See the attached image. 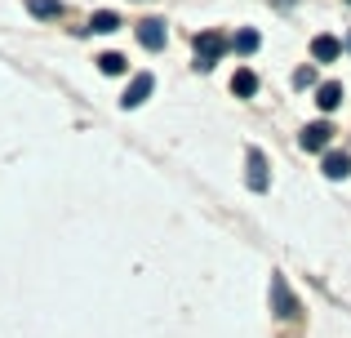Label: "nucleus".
<instances>
[{"label": "nucleus", "mask_w": 351, "mask_h": 338, "mask_svg": "<svg viewBox=\"0 0 351 338\" xmlns=\"http://www.w3.org/2000/svg\"><path fill=\"white\" fill-rule=\"evenodd\" d=\"M223 53H227V40L218 32H200L196 36V71H214Z\"/></svg>", "instance_id": "1"}, {"label": "nucleus", "mask_w": 351, "mask_h": 338, "mask_svg": "<svg viewBox=\"0 0 351 338\" xmlns=\"http://www.w3.org/2000/svg\"><path fill=\"white\" fill-rule=\"evenodd\" d=\"M152 89H156L152 71H143V76H134V80H129V89L120 94V107H125V112H134V107H143L147 98H152Z\"/></svg>", "instance_id": "2"}, {"label": "nucleus", "mask_w": 351, "mask_h": 338, "mask_svg": "<svg viewBox=\"0 0 351 338\" xmlns=\"http://www.w3.org/2000/svg\"><path fill=\"white\" fill-rule=\"evenodd\" d=\"M271 307H276V316H280V321H293V316H298V298L289 294L285 276H276V280H271Z\"/></svg>", "instance_id": "3"}, {"label": "nucleus", "mask_w": 351, "mask_h": 338, "mask_svg": "<svg viewBox=\"0 0 351 338\" xmlns=\"http://www.w3.org/2000/svg\"><path fill=\"white\" fill-rule=\"evenodd\" d=\"M245 182H249V187H254V191H267V187H271V169H267V156H263V152H249V173H245Z\"/></svg>", "instance_id": "4"}, {"label": "nucleus", "mask_w": 351, "mask_h": 338, "mask_svg": "<svg viewBox=\"0 0 351 338\" xmlns=\"http://www.w3.org/2000/svg\"><path fill=\"white\" fill-rule=\"evenodd\" d=\"M329 138H334V125H329V121H311L307 130H302V147H307V152H325Z\"/></svg>", "instance_id": "5"}, {"label": "nucleus", "mask_w": 351, "mask_h": 338, "mask_svg": "<svg viewBox=\"0 0 351 338\" xmlns=\"http://www.w3.org/2000/svg\"><path fill=\"white\" fill-rule=\"evenodd\" d=\"M138 45H143V49H165V23L160 18H147V23H138Z\"/></svg>", "instance_id": "6"}, {"label": "nucleus", "mask_w": 351, "mask_h": 338, "mask_svg": "<svg viewBox=\"0 0 351 338\" xmlns=\"http://www.w3.org/2000/svg\"><path fill=\"white\" fill-rule=\"evenodd\" d=\"M338 53H343V40H338V36H316V40H311V58L316 62H334Z\"/></svg>", "instance_id": "7"}, {"label": "nucleus", "mask_w": 351, "mask_h": 338, "mask_svg": "<svg viewBox=\"0 0 351 338\" xmlns=\"http://www.w3.org/2000/svg\"><path fill=\"white\" fill-rule=\"evenodd\" d=\"M320 169H325V178H347L351 173V156L347 152H325V160H320Z\"/></svg>", "instance_id": "8"}, {"label": "nucleus", "mask_w": 351, "mask_h": 338, "mask_svg": "<svg viewBox=\"0 0 351 338\" xmlns=\"http://www.w3.org/2000/svg\"><path fill=\"white\" fill-rule=\"evenodd\" d=\"M316 103H320V112H334V107L343 103V85H338V80H325V85L316 89Z\"/></svg>", "instance_id": "9"}, {"label": "nucleus", "mask_w": 351, "mask_h": 338, "mask_svg": "<svg viewBox=\"0 0 351 338\" xmlns=\"http://www.w3.org/2000/svg\"><path fill=\"white\" fill-rule=\"evenodd\" d=\"M232 94H236V98H254V94H258V76H254L249 67H240L236 76H232Z\"/></svg>", "instance_id": "10"}, {"label": "nucleus", "mask_w": 351, "mask_h": 338, "mask_svg": "<svg viewBox=\"0 0 351 338\" xmlns=\"http://www.w3.org/2000/svg\"><path fill=\"white\" fill-rule=\"evenodd\" d=\"M98 71H103V76H125V67H129V62H125V53H98Z\"/></svg>", "instance_id": "11"}, {"label": "nucleus", "mask_w": 351, "mask_h": 338, "mask_svg": "<svg viewBox=\"0 0 351 338\" xmlns=\"http://www.w3.org/2000/svg\"><path fill=\"white\" fill-rule=\"evenodd\" d=\"M116 27H120V18L112 14V9H98V14L89 18V27H85V32H98V36H107V32H116Z\"/></svg>", "instance_id": "12"}, {"label": "nucleus", "mask_w": 351, "mask_h": 338, "mask_svg": "<svg viewBox=\"0 0 351 338\" xmlns=\"http://www.w3.org/2000/svg\"><path fill=\"white\" fill-rule=\"evenodd\" d=\"M236 53H245V58H249V53H258V45H263V36H258V32H249V27H245V32H236Z\"/></svg>", "instance_id": "13"}, {"label": "nucleus", "mask_w": 351, "mask_h": 338, "mask_svg": "<svg viewBox=\"0 0 351 338\" xmlns=\"http://www.w3.org/2000/svg\"><path fill=\"white\" fill-rule=\"evenodd\" d=\"M27 9H32L36 18H58V14H62L58 0H27Z\"/></svg>", "instance_id": "14"}, {"label": "nucleus", "mask_w": 351, "mask_h": 338, "mask_svg": "<svg viewBox=\"0 0 351 338\" xmlns=\"http://www.w3.org/2000/svg\"><path fill=\"white\" fill-rule=\"evenodd\" d=\"M293 85H298V89H311V85H316V67H298V71H293Z\"/></svg>", "instance_id": "15"}, {"label": "nucleus", "mask_w": 351, "mask_h": 338, "mask_svg": "<svg viewBox=\"0 0 351 338\" xmlns=\"http://www.w3.org/2000/svg\"><path fill=\"white\" fill-rule=\"evenodd\" d=\"M347 49H351V36H347Z\"/></svg>", "instance_id": "16"}]
</instances>
